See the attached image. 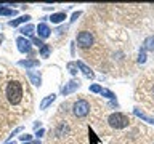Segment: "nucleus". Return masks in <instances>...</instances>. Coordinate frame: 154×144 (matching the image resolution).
I'll return each mask as SVG.
<instances>
[{
    "label": "nucleus",
    "mask_w": 154,
    "mask_h": 144,
    "mask_svg": "<svg viewBox=\"0 0 154 144\" xmlns=\"http://www.w3.org/2000/svg\"><path fill=\"white\" fill-rule=\"evenodd\" d=\"M50 53H51V45H48V43H45V45H43L40 50H38V55H40V58H47L50 56Z\"/></svg>",
    "instance_id": "obj_19"
},
{
    "label": "nucleus",
    "mask_w": 154,
    "mask_h": 144,
    "mask_svg": "<svg viewBox=\"0 0 154 144\" xmlns=\"http://www.w3.org/2000/svg\"><path fill=\"white\" fill-rule=\"evenodd\" d=\"M31 43H34V45H35L38 50H40V48L45 45V43H43V40H40L38 37H32V38H31Z\"/></svg>",
    "instance_id": "obj_23"
},
{
    "label": "nucleus",
    "mask_w": 154,
    "mask_h": 144,
    "mask_svg": "<svg viewBox=\"0 0 154 144\" xmlns=\"http://www.w3.org/2000/svg\"><path fill=\"white\" fill-rule=\"evenodd\" d=\"M75 43H77V46H79L80 50H88V48H91V46H93V43H95L93 32L80 31L79 34H77V37H75Z\"/></svg>",
    "instance_id": "obj_4"
},
{
    "label": "nucleus",
    "mask_w": 154,
    "mask_h": 144,
    "mask_svg": "<svg viewBox=\"0 0 154 144\" xmlns=\"http://www.w3.org/2000/svg\"><path fill=\"white\" fill-rule=\"evenodd\" d=\"M75 62H77V67H79L80 72H82V74H84V75L87 77V79H90V80H93V79H95V72L91 70V69H90V67L85 64L84 61H75Z\"/></svg>",
    "instance_id": "obj_12"
},
{
    "label": "nucleus",
    "mask_w": 154,
    "mask_h": 144,
    "mask_svg": "<svg viewBox=\"0 0 154 144\" xmlns=\"http://www.w3.org/2000/svg\"><path fill=\"white\" fill-rule=\"evenodd\" d=\"M14 42H16V46H18L19 53H23V55H31V53H32V43H31L29 38L19 35V37H16V40H14Z\"/></svg>",
    "instance_id": "obj_6"
},
{
    "label": "nucleus",
    "mask_w": 154,
    "mask_h": 144,
    "mask_svg": "<svg viewBox=\"0 0 154 144\" xmlns=\"http://www.w3.org/2000/svg\"><path fill=\"white\" fill-rule=\"evenodd\" d=\"M18 11L14 8H8L7 5H0V16H7V18H13L16 16Z\"/></svg>",
    "instance_id": "obj_16"
},
{
    "label": "nucleus",
    "mask_w": 154,
    "mask_h": 144,
    "mask_svg": "<svg viewBox=\"0 0 154 144\" xmlns=\"http://www.w3.org/2000/svg\"><path fill=\"white\" fill-rule=\"evenodd\" d=\"M19 139H21V142H29L34 139V134H29V133H24V134H19Z\"/></svg>",
    "instance_id": "obj_22"
},
{
    "label": "nucleus",
    "mask_w": 154,
    "mask_h": 144,
    "mask_svg": "<svg viewBox=\"0 0 154 144\" xmlns=\"http://www.w3.org/2000/svg\"><path fill=\"white\" fill-rule=\"evenodd\" d=\"M66 32V27H58L56 29V34H64Z\"/></svg>",
    "instance_id": "obj_29"
},
{
    "label": "nucleus",
    "mask_w": 154,
    "mask_h": 144,
    "mask_svg": "<svg viewBox=\"0 0 154 144\" xmlns=\"http://www.w3.org/2000/svg\"><path fill=\"white\" fill-rule=\"evenodd\" d=\"M43 10H45V11H51L53 7H43Z\"/></svg>",
    "instance_id": "obj_31"
},
{
    "label": "nucleus",
    "mask_w": 154,
    "mask_h": 144,
    "mask_svg": "<svg viewBox=\"0 0 154 144\" xmlns=\"http://www.w3.org/2000/svg\"><path fill=\"white\" fill-rule=\"evenodd\" d=\"M108 123H109V127L114 128V130H124L130 125V118L122 112H112L108 117Z\"/></svg>",
    "instance_id": "obj_3"
},
{
    "label": "nucleus",
    "mask_w": 154,
    "mask_h": 144,
    "mask_svg": "<svg viewBox=\"0 0 154 144\" xmlns=\"http://www.w3.org/2000/svg\"><path fill=\"white\" fill-rule=\"evenodd\" d=\"M26 75H27V79L31 80L32 85L38 86V88L42 86V74H40V70H26Z\"/></svg>",
    "instance_id": "obj_10"
},
{
    "label": "nucleus",
    "mask_w": 154,
    "mask_h": 144,
    "mask_svg": "<svg viewBox=\"0 0 154 144\" xmlns=\"http://www.w3.org/2000/svg\"><path fill=\"white\" fill-rule=\"evenodd\" d=\"M66 69L69 70V74L72 75V77H75L77 75V72H79V67H77V62L75 61H69L66 64Z\"/></svg>",
    "instance_id": "obj_18"
},
{
    "label": "nucleus",
    "mask_w": 154,
    "mask_h": 144,
    "mask_svg": "<svg viewBox=\"0 0 154 144\" xmlns=\"http://www.w3.org/2000/svg\"><path fill=\"white\" fill-rule=\"evenodd\" d=\"M79 88H80V80L79 79H71L67 83H64L61 86L60 93H61V96H69L71 93H74V91L79 90Z\"/></svg>",
    "instance_id": "obj_7"
},
{
    "label": "nucleus",
    "mask_w": 154,
    "mask_h": 144,
    "mask_svg": "<svg viewBox=\"0 0 154 144\" xmlns=\"http://www.w3.org/2000/svg\"><path fill=\"white\" fill-rule=\"evenodd\" d=\"M90 110H91V106L87 99L84 98H79L77 101H74L72 104V115L75 118H85L90 115Z\"/></svg>",
    "instance_id": "obj_2"
},
{
    "label": "nucleus",
    "mask_w": 154,
    "mask_h": 144,
    "mask_svg": "<svg viewBox=\"0 0 154 144\" xmlns=\"http://www.w3.org/2000/svg\"><path fill=\"white\" fill-rule=\"evenodd\" d=\"M5 144H14V141H10V142H5Z\"/></svg>",
    "instance_id": "obj_33"
},
{
    "label": "nucleus",
    "mask_w": 154,
    "mask_h": 144,
    "mask_svg": "<svg viewBox=\"0 0 154 144\" xmlns=\"http://www.w3.org/2000/svg\"><path fill=\"white\" fill-rule=\"evenodd\" d=\"M35 29H37V37L40 40H45V38H48L51 35V27L47 22H38Z\"/></svg>",
    "instance_id": "obj_9"
},
{
    "label": "nucleus",
    "mask_w": 154,
    "mask_h": 144,
    "mask_svg": "<svg viewBox=\"0 0 154 144\" xmlns=\"http://www.w3.org/2000/svg\"><path fill=\"white\" fill-rule=\"evenodd\" d=\"M90 93H101V90H103V86L98 85V83H93V85H90Z\"/></svg>",
    "instance_id": "obj_24"
},
{
    "label": "nucleus",
    "mask_w": 154,
    "mask_h": 144,
    "mask_svg": "<svg viewBox=\"0 0 154 144\" xmlns=\"http://www.w3.org/2000/svg\"><path fill=\"white\" fill-rule=\"evenodd\" d=\"M141 50H144V51H154V35H149V37L144 38Z\"/></svg>",
    "instance_id": "obj_17"
},
{
    "label": "nucleus",
    "mask_w": 154,
    "mask_h": 144,
    "mask_svg": "<svg viewBox=\"0 0 154 144\" xmlns=\"http://www.w3.org/2000/svg\"><path fill=\"white\" fill-rule=\"evenodd\" d=\"M34 31H35V26L34 24H26V26H23L21 29H19V34H21L23 37H29V38H32L34 37Z\"/></svg>",
    "instance_id": "obj_15"
},
{
    "label": "nucleus",
    "mask_w": 154,
    "mask_h": 144,
    "mask_svg": "<svg viewBox=\"0 0 154 144\" xmlns=\"http://www.w3.org/2000/svg\"><path fill=\"white\" fill-rule=\"evenodd\" d=\"M34 128H35V130L42 128V123H40V122H35V123H34Z\"/></svg>",
    "instance_id": "obj_30"
},
{
    "label": "nucleus",
    "mask_w": 154,
    "mask_h": 144,
    "mask_svg": "<svg viewBox=\"0 0 154 144\" xmlns=\"http://www.w3.org/2000/svg\"><path fill=\"white\" fill-rule=\"evenodd\" d=\"M18 66L23 67V69H26V70H32V69H35V67L40 66V61L35 59V58H26V59H19Z\"/></svg>",
    "instance_id": "obj_8"
},
{
    "label": "nucleus",
    "mask_w": 154,
    "mask_h": 144,
    "mask_svg": "<svg viewBox=\"0 0 154 144\" xmlns=\"http://www.w3.org/2000/svg\"><path fill=\"white\" fill-rule=\"evenodd\" d=\"M31 14H21V16H18L16 19H11V21H8V26L10 27H18L19 24H26L31 21Z\"/></svg>",
    "instance_id": "obj_14"
},
{
    "label": "nucleus",
    "mask_w": 154,
    "mask_h": 144,
    "mask_svg": "<svg viewBox=\"0 0 154 144\" xmlns=\"http://www.w3.org/2000/svg\"><path fill=\"white\" fill-rule=\"evenodd\" d=\"M138 62H140V64H144V62H146V51H144V50H140V53H138Z\"/></svg>",
    "instance_id": "obj_25"
},
{
    "label": "nucleus",
    "mask_w": 154,
    "mask_h": 144,
    "mask_svg": "<svg viewBox=\"0 0 154 144\" xmlns=\"http://www.w3.org/2000/svg\"><path fill=\"white\" fill-rule=\"evenodd\" d=\"M43 136H45V130H43V128H38V130H35V133H34V138L40 141V138H43Z\"/></svg>",
    "instance_id": "obj_26"
},
{
    "label": "nucleus",
    "mask_w": 154,
    "mask_h": 144,
    "mask_svg": "<svg viewBox=\"0 0 154 144\" xmlns=\"http://www.w3.org/2000/svg\"><path fill=\"white\" fill-rule=\"evenodd\" d=\"M80 14H82V11H74V13H72V16H71V19H69V22H75L77 19L80 18Z\"/></svg>",
    "instance_id": "obj_27"
},
{
    "label": "nucleus",
    "mask_w": 154,
    "mask_h": 144,
    "mask_svg": "<svg viewBox=\"0 0 154 144\" xmlns=\"http://www.w3.org/2000/svg\"><path fill=\"white\" fill-rule=\"evenodd\" d=\"M0 75H2V70H0Z\"/></svg>",
    "instance_id": "obj_34"
},
{
    "label": "nucleus",
    "mask_w": 154,
    "mask_h": 144,
    "mask_svg": "<svg viewBox=\"0 0 154 144\" xmlns=\"http://www.w3.org/2000/svg\"><path fill=\"white\" fill-rule=\"evenodd\" d=\"M23 144H42L38 139H32V141H29V142H23Z\"/></svg>",
    "instance_id": "obj_28"
},
{
    "label": "nucleus",
    "mask_w": 154,
    "mask_h": 144,
    "mask_svg": "<svg viewBox=\"0 0 154 144\" xmlns=\"http://www.w3.org/2000/svg\"><path fill=\"white\" fill-rule=\"evenodd\" d=\"M55 99H56V94H55V93L43 96L42 101H40V104H38V109H40V110H45V109H48V107H50V106H51L53 103H55Z\"/></svg>",
    "instance_id": "obj_11"
},
{
    "label": "nucleus",
    "mask_w": 154,
    "mask_h": 144,
    "mask_svg": "<svg viewBox=\"0 0 154 144\" xmlns=\"http://www.w3.org/2000/svg\"><path fill=\"white\" fill-rule=\"evenodd\" d=\"M23 130H24V127H23V125H19V127H16V128H14V130H13L11 133H10V136L7 138V142H10V141H11V139H13L14 136H16L18 133H21Z\"/></svg>",
    "instance_id": "obj_21"
},
{
    "label": "nucleus",
    "mask_w": 154,
    "mask_h": 144,
    "mask_svg": "<svg viewBox=\"0 0 154 144\" xmlns=\"http://www.w3.org/2000/svg\"><path fill=\"white\" fill-rule=\"evenodd\" d=\"M151 94H152V98H154V86H152V91H151Z\"/></svg>",
    "instance_id": "obj_32"
},
{
    "label": "nucleus",
    "mask_w": 154,
    "mask_h": 144,
    "mask_svg": "<svg viewBox=\"0 0 154 144\" xmlns=\"http://www.w3.org/2000/svg\"><path fill=\"white\" fill-rule=\"evenodd\" d=\"M2 98L8 109L14 110L18 117H21L24 112L26 115L29 114L31 104H26V99L31 101V91L21 79H8L5 82L2 86Z\"/></svg>",
    "instance_id": "obj_1"
},
{
    "label": "nucleus",
    "mask_w": 154,
    "mask_h": 144,
    "mask_svg": "<svg viewBox=\"0 0 154 144\" xmlns=\"http://www.w3.org/2000/svg\"><path fill=\"white\" fill-rule=\"evenodd\" d=\"M100 94H101V96H104V98H108V99H111V101H114V99H116V94H114L111 90H108V88H103Z\"/></svg>",
    "instance_id": "obj_20"
},
{
    "label": "nucleus",
    "mask_w": 154,
    "mask_h": 144,
    "mask_svg": "<svg viewBox=\"0 0 154 144\" xmlns=\"http://www.w3.org/2000/svg\"><path fill=\"white\" fill-rule=\"evenodd\" d=\"M64 19H67V16H66V11L51 13L50 16H48V21H50L51 24H61V22H64Z\"/></svg>",
    "instance_id": "obj_13"
},
{
    "label": "nucleus",
    "mask_w": 154,
    "mask_h": 144,
    "mask_svg": "<svg viewBox=\"0 0 154 144\" xmlns=\"http://www.w3.org/2000/svg\"><path fill=\"white\" fill-rule=\"evenodd\" d=\"M69 134H71V127H69V123H67V120H61V122H58L55 125V128H53V138L58 139V141L66 139Z\"/></svg>",
    "instance_id": "obj_5"
}]
</instances>
